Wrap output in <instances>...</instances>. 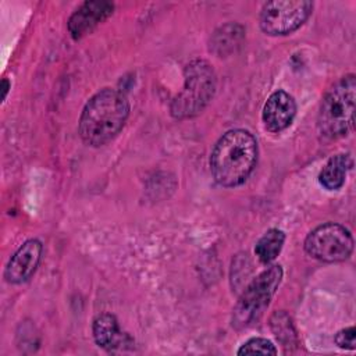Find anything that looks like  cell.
<instances>
[{
  "label": "cell",
  "mask_w": 356,
  "mask_h": 356,
  "mask_svg": "<svg viewBox=\"0 0 356 356\" xmlns=\"http://www.w3.org/2000/svg\"><path fill=\"white\" fill-rule=\"evenodd\" d=\"M309 256L324 263L346 260L353 252V236L348 228L337 222H325L312 229L303 243Z\"/></svg>",
  "instance_id": "obj_6"
},
{
  "label": "cell",
  "mask_w": 356,
  "mask_h": 356,
  "mask_svg": "<svg viewBox=\"0 0 356 356\" xmlns=\"http://www.w3.org/2000/svg\"><path fill=\"white\" fill-rule=\"evenodd\" d=\"M129 110V102L121 90L113 88L99 90L82 108L78 121L79 136L93 147L106 145L124 128Z\"/></svg>",
  "instance_id": "obj_1"
},
{
  "label": "cell",
  "mask_w": 356,
  "mask_h": 356,
  "mask_svg": "<svg viewBox=\"0 0 356 356\" xmlns=\"http://www.w3.org/2000/svg\"><path fill=\"white\" fill-rule=\"evenodd\" d=\"M356 331H355V327L350 325V327H346V328H342L339 330L337 334H335V343L337 346H339L341 349H348V350H353L356 348Z\"/></svg>",
  "instance_id": "obj_17"
},
{
  "label": "cell",
  "mask_w": 356,
  "mask_h": 356,
  "mask_svg": "<svg viewBox=\"0 0 356 356\" xmlns=\"http://www.w3.org/2000/svg\"><path fill=\"white\" fill-rule=\"evenodd\" d=\"M313 11L309 0H275L264 3L259 14L260 29L270 36H284L299 29Z\"/></svg>",
  "instance_id": "obj_7"
},
{
  "label": "cell",
  "mask_w": 356,
  "mask_h": 356,
  "mask_svg": "<svg viewBox=\"0 0 356 356\" xmlns=\"http://www.w3.org/2000/svg\"><path fill=\"white\" fill-rule=\"evenodd\" d=\"M296 115V102L285 90L273 92L266 100L261 111L264 128L271 134L286 129Z\"/></svg>",
  "instance_id": "obj_9"
},
{
  "label": "cell",
  "mask_w": 356,
  "mask_h": 356,
  "mask_svg": "<svg viewBox=\"0 0 356 356\" xmlns=\"http://www.w3.org/2000/svg\"><path fill=\"white\" fill-rule=\"evenodd\" d=\"M10 86H11L10 81L4 78V79L1 81V89H3V95H1V99H3V100L6 99V96H7V93H8V89H10Z\"/></svg>",
  "instance_id": "obj_18"
},
{
  "label": "cell",
  "mask_w": 356,
  "mask_h": 356,
  "mask_svg": "<svg viewBox=\"0 0 356 356\" xmlns=\"http://www.w3.org/2000/svg\"><path fill=\"white\" fill-rule=\"evenodd\" d=\"M355 102L356 76L355 74H348L338 79L321 100L317 127L324 138L338 139L352 131L355 125Z\"/></svg>",
  "instance_id": "obj_3"
},
{
  "label": "cell",
  "mask_w": 356,
  "mask_h": 356,
  "mask_svg": "<svg viewBox=\"0 0 356 356\" xmlns=\"http://www.w3.org/2000/svg\"><path fill=\"white\" fill-rule=\"evenodd\" d=\"M245 39V29L239 24H225L214 31L210 38V51L217 57H227L241 47Z\"/></svg>",
  "instance_id": "obj_12"
},
{
  "label": "cell",
  "mask_w": 356,
  "mask_h": 356,
  "mask_svg": "<svg viewBox=\"0 0 356 356\" xmlns=\"http://www.w3.org/2000/svg\"><path fill=\"white\" fill-rule=\"evenodd\" d=\"M352 164V157L348 153H338L330 157L318 174L320 185L327 191L341 189Z\"/></svg>",
  "instance_id": "obj_13"
},
{
  "label": "cell",
  "mask_w": 356,
  "mask_h": 356,
  "mask_svg": "<svg viewBox=\"0 0 356 356\" xmlns=\"http://www.w3.org/2000/svg\"><path fill=\"white\" fill-rule=\"evenodd\" d=\"M270 325L282 346H289L296 343V331L291 321V317L285 312H277L270 318Z\"/></svg>",
  "instance_id": "obj_15"
},
{
  "label": "cell",
  "mask_w": 356,
  "mask_h": 356,
  "mask_svg": "<svg viewBox=\"0 0 356 356\" xmlns=\"http://www.w3.org/2000/svg\"><path fill=\"white\" fill-rule=\"evenodd\" d=\"M217 76L209 61L195 58L184 70V88L172 99L170 114L177 120L192 118L202 113L214 97Z\"/></svg>",
  "instance_id": "obj_4"
},
{
  "label": "cell",
  "mask_w": 356,
  "mask_h": 356,
  "mask_svg": "<svg viewBox=\"0 0 356 356\" xmlns=\"http://www.w3.org/2000/svg\"><path fill=\"white\" fill-rule=\"evenodd\" d=\"M92 332L95 342L108 352L132 345L129 335L120 330L115 316L110 313H102L93 320Z\"/></svg>",
  "instance_id": "obj_11"
},
{
  "label": "cell",
  "mask_w": 356,
  "mask_h": 356,
  "mask_svg": "<svg viewBox=\"0 0 356 356\" xmlns=\"http://www.w3.org/2000/svg\"><path fill=\"white\" fill-rule=\"evenodd\" d=\"M42 250L43 245L39 239H28L24 242L6 266V281L10 284H22L28 281L39 266Z\"/></svg>",
  "instance_id": "obj_8"
},
{
  "label": "cell",
  "mask_w": 356,
  "mask_h": 356,
  "mask_svg": "<svg viewBox=\"0 0 356 356\" xmlns=\"http://www.w3.org/2000/svg\"><path fill=\"white\" fill-rule=\"evenodd\" d=\"M282 267L273 264L254 277L241 293L232 313V325L243 328L263 314L282 281Z\"/></svg>",
  "instance_id": "obj_5"
},
{
  "label": "cell",
  "mask_w": 356,
  "mask_h": 356,
  "mask_svg": "<svg viewBox=\"0 0 356 356\" xmlns=\"http://www.w3.org/2000/svg\"><path fill=\"white\" fill-rule=\"evenodd\" d=\"M114 11V4L103 0L82 3L70 17L67 26L72 39L78 40L92 32L100 22L107 19Z\"/></svg>",
  "instance_id": "obj_10"
},
{
  "label": "cell",
  "mask_w": 356,
  "mask_h": 356,
  "mask_svg": "<svg viewBox=\"0 0 356 356\" xmlns=\"http://www.w3.org/2000/svg\"><path fill=\"white\" fill-rule=\"evenodd\" d=\"M285 242L284 231L278 228L267 229L263 236L256 242L254 254L263 264H270L281 253Z\"/></svg>",
  "instance_id": "obj_14"
},
{
  "label": "cell",
  "mask_w": 356,
  "mask_h": 356,
  "mask_svg": "<svg viewBox=\"0 0 356 356\" xmlns=\"http://www.w3.org/2000/svg\"><path fill=\"white\" fill-rule=\"evenodd\" d=\"M277 348L275 345L266 339V338H250L249 341H246L243 345H241V348L238 349V355H254V353H260V355H277Z\"/></svg>",
  "instance_id": "obj_16"
},
{
  "label": "cell",
  "mask_w": 356,
  "mask_h": 356,
  "mask_svg": "<svg viewBox=\"0 0 356 356\" xmlns=\"http://www.w3.org/2000/svg\"><path fill=\"white\" fill-rule=\"evenodd\" d=\"M257 163V140L246 129H229L210 153V171L214 181L225 188L243 184Z\"/></svg>",
  "instance_id": "obj_2"
}]
</instances>
